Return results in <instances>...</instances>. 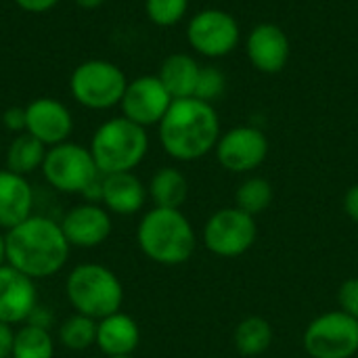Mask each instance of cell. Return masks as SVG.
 <instances>
[{"label": "cell", "instance_id": "cell-29", "mask_svg": "<svg viewBox=\"0 0 358 358\" xmlns=\"http://www.w3.org/2000/svg\"><path fill=\"white\" fill-rule=\"evenodd\" d=\"M338 310L358 319V277L346 279L338 289Z\"/></svg>", "mask_w": 358, "mask_h": 358}, {"label": "cell", "instance_id": "cell-22", "mask_svg": "<svg viewBox=\"0 0 358 358\" xmlns=\"http://www.w3.org/2000/svg\"><path fill=\"white\" fill-rule=\"evenodd\" d=\"M46 151H48L46 145H42L31 134L21 132L6 147V153H4L6 170H10L15 174H21V176H27V174H31V172L42 168Z\"/></svg>", "mask_w": 358, "mask_h": 358}, {"label": "cell", "instance_id": "cell-36", "mask_svg": "<svg viewBox=\"0 0 358 358\" xmlns=\"http://www.w3.org/2000/svg\"><path fill=\"white\" fill-rule=\"evenodd\" d=\"M105 358H134V357L130 355V357H105Z\"/></svg>", "mask_w": 358, "mask_h": 358}, {"label": "cell", "instance_id": "cell-18", "mask_svg": "<svg viewBox=\"0 0 358 358\" xmlns=\"http://www.w3.org/2000/svg\"><path fill=\"white\" fill-rule=\"evenodd\" d=\"M34 189L27 176L0 170V229L10 231L31 216Z\"/></svg>", "mask_w": 358, "mask_h": 358}, {"label": "cell", "instance_id": "cell-11", "mask_svg": "<svg viewBox=\"0 0 358 358\" xmlns=\"http://www.w3.org/2000/svg\"><path fill=\"white\" fill-rule=\"evenodd\" d=\"M214 153L224 170L233 174H250L264 164L268 155V138L256 126H235L220 134Z\"/></svg>", "mask_w": 358, "mask_h": 358}, {"label": "cell", "instance_id": "cell-33", "mask_svg": "<svg viewBox=\"0 0 358 358\" xmlns=\"http://www.w3.org/2000/svg\"><path fill=\"white\" fill-rule=\"evenodd\" d=\"M15 342V329L6 323H0V358H10Z\"/></svg>", "mask_w": 358, "mask_h": 358}, {"label": "cell", "instance_id": "cell-35", "mask_svg": "<svg viewBox=\"0 0 358 358\" xmlns=\"http://www.w3.org/2000/svg\"><path fill=\"white\" fill-rule=\"evenodd\" d=\"M6 264V241H4V233L0 229V266Z\"/></svg>", "mask_w": 358, "mask_h": 358}, {"label": "cell", "instance_id": "cell-20", "mask_svg": "<svg viewBox=\"0 0 358 358\" xmlns=\"http://www.w3.org/2000/svg\"><path fill=\"white\" fill-rule=\"evenodd\" d=\"M201 65L197 63L195 57L187 52H174L168 55L157 71V78L170 92V96L176 99H191L195 96L197 88V78H199Z\"/></svg>", "mask_w": 358, "mask_h": 358}, {"label": "cell", "instance_id": "cell-15", "mask_svg": "<svg viewBox=\"0 0 358 358\" xmlns=\"http://www.w3.org/2000/svg\"><path fill=\"white\" fill-rule=\"evenodd\" d=\"M27 126L25 132L38 138L46 147L61 145L69 141L73 132V117L71 111L57 99L38 96L25 107Z\"/></svg>", "mask_w": 358, "mask_h": 358}, {"label": "cell", "instance_id": "cell-12", "mask_svg": "<svg viewBox=\"0 0 358 358\" xmlns=\"http://www.w3.org/2000/svg\"><path fill=\"white\" fill-rule=\"evenodd\" d=\"M172 96L157 76H138L128 80L120 101L122 115L143 128L157 126L172 105Z\"/></svg>", "mask_w": 358, "mask_h": 358}, {"label": "cell", "instance_id": "cell-2", "mask_svg": "<svg viewBox=\"0 0 358 358\" xmlns=\"http://www.w3.org/2000/svg\"><path fill=\"white\" fill-rule=\"evenodd\" d=\"M164 151L176 162H195L216 149L220 138V117L214 105L191 99L172 101L168 113L157 124Z\"/></svg>", "mask_w": 358, "mask_h": 358}, {"label": "cell", "instance_id": "cell-26", "mask_svg": "<svg viewBox=\"0 0 358 358\" xmlns=\"http://www.w3.org/2000/svg\"><path fill=\"white\" fill-rule=\"evenodd\" d=\"M59 342L69 350H86L96 344V321L84 315H71L59 325Z\"/></svg>", "mask_w": 358, "mask_h": 358}, {"label": "cell", "instance_id": "cell-30", "mask_svg": "<svg viewBox=\"0 0 358 358\" xmlns=\"http://www.w3.org/2000/svg\"><path fill=\"white\" fill-rule=\"evenodd\" d=\"M2 124L8 132H15V134H21L25 132V126H27V117H25V107H8L4 113H2Z\"/></svg>", "mask_w": 358, "mask_h": 358}, {"label": "cell", "instance_id": "cell-5", "mask_svg": "<svg viewBox=\"0 0 358 358\" xmlns=\"http://www.w3.org/2000/svg\"><path fill=\"white\" fill-rule=\"evenodd\" d=\"M65 296L78 315L101 321L113 313H120L124 287L111 268L96 262H84L67 275Z\"/></svg>", "mask_w": 358, "mask_h": 358}, {"label": "cell", "instance_id": "cell-10", "mask_svg": "<svg viewBox=\"0 0 358 358\" xmlns=\"http://www.w3.org/2000/svg\"><path fill=\"white\" fill-rule=\"evenodd\" d=\"M241 40L237 19L222 8H201L187 23L189 46L206 59H222L231 55Z\"/></svg>", "mask_w": 358, "mask_h": 358}, {"label": "cell", "instance_id": "cell-21", "mask_svg": "<svg viewBox=\"0 0 358 358\" xmlns=\"http://www.w3.org/2000/svg\"><path fill=\"white\" fill-rule=\"evenodd\" d=\"M147 191H149V199L153 201L155 208L180 210V206L189 197V180L178 168L166 166V168H159L151 176Z\"/></svg>", "mask_w": 358, "mask_h": 358}, {"label": "cell", "instance_id": "cell-13", "mask_svg": "<svg viewBox=\"0 0 358 358\" xmlns=\"http://www.w3.org/2000/svg\"><path fill=\"white\" fill-rule=\"evenodd\" d=\"M61 231L71 248H99L111 235L113 222L111 212H107L101 203H78L61 218Z\"/></svg>", "mask_w": 358, "mask_h": 358}, {"label": "cell", "instance_id": "cell-1", "mask_svg": "<svg viewBox=\"0 0 358 358\" xmlns=\"http://www.w3.org/2000/svg\"><path fill=\"white\" fill-rule=\"evenodd\" d=\"M4 241L6 264L34 281L57 275L65 266L71 248L59 222L36 214L6 231Z\"/></svg>", "mask_w": 358, "mask_h": 358}, {"label": "cell", "instance_id": "cell-9", "mask_svg": "<svg viewBox=\"0 0 358 358\" xmlns=\"http://www.w3.org/2000/svg\"><path fill=\"white\" fill-rule=\"evenodd\" d=\"M256 239V218L235 206L214 212L203 224V245L218 258H239L254 248Z\"/></svg>", "mask_w": 358, "mask_h": 358}, {"label": "cell", "instance_id": "cell-7", "mask_svg": "<svg viewBox=\"0 0 358 358\" xmlns=\"http://www.w3.org/2000/svg\"><path fill=\"white\" fill-rule=\"evenodd\" d=\"M40 170L44 180L52 189L69 195H82L92 182L103 176L94 164L90 149L69 141L48 147Z\"/></svg>", "mask_w": 358, "mask_h": 358}, {"label": "cell", "instance_id": "cell-28", "mask_svg": "<svg viewBox=\"0 0 358 358\" xmlns=\"http://www.w3.org/2000/svg\"><path fill=\"white\" fill-rule=\"evenodd\" d=\"M224 92H227V73L216 65H201L197 88H195V99L214 105L218 99H222Z\"/></svg>", "mask_w": 358, "mask_h": 358}, {"label": "cell", "instance_id": "cell-25", "mask_svg": "<svg viewBox=\"0 0 358 358\" xmlns=\"http://www.w3.org/2000/svg\"><path fill=\"white\" fill-rule=\"evenodd\" d=\"M273 197H275V191L266 178L250 176L235 191V208L256 218L268 210V206L273 203Z\"/></svg>", "mask_w": 358, "mask_h": 358}, {"label": "cell", "instance_id": "cell-37", "mask_svg": "<svg viewBox=\"0 0 358 358\" xmlns=\"http://www.w3.org/2000/svg\"><path fill=\"white\" fill-rule=\"evenodd\" d=\"M0 157H2V145H0Z\"/></svg>", "mask_w": 358, "mask_h": 358}, {"label": "cell", "instance_id": "cell-8", "mask_svg": "<svg viewBox=\"0 0 358 358\" xmlns=\"http://www.w3.org/2000/svg\"><path fill=\"white\" fill-rule=\"evenodd\" d=\"M302 346L310 358H355L358 355V319L331 310L308 323Z\"/></svg>", "mask_w": 358, "mask_h": 358}, {"label": "cell", "instance_id": "cell-23", "mask_svg": "<svg viewBox=\"0 0 358 358\" xmlns=\"http://www.w3.org/2000/svg\"><path fill=\"white\" fill-rule=\"evenodd\" d=\"M275 340L273 325L264 317H248L243 319L233 334L235 350L243 357H260L264 355Z\"/></svg>", "mask_w": 358, "mask_h": 358}, {"label": "cell", "instance_id": "cell-6", "mask_svg": "<svg viewBox=\"0 0 358 358\" xmlns=\"http://www.w3.org/2000/svg\"><path fill=\"white\" fill-rule=\"evenodd\" d=\"M128 78L120 65L107 59L82 61L69 78V92L73 101L92 111H105L120 107L126 92Z\"/></svg>", "mask_w": 358, "mask_h": 358}, {"label": "cell", "instance_id": "cell-34", "mask_svg": "<svg viewBox=\"0 0 358 358\" xmlns=\"http://www.w3.org/2000/svg\"><path fill=\"white\" fill-rule=\"evenodd\" d=\"M73 2L82 8H99L105 0H73Z\"/></svg>", "mask_w": 358, "mask_h": 358}, {"label": "cell", "instance_id": "cell-32", "mask_svg": "<svg viewBox=\"0 0 358 358\" xmlns=\"http://www.w3.org/2000/svg\"><path fill=\"white\" fill-rule=\"evenodd\" d=\"M61 0H15V4L25 13H46L55 8Z\"/></svg>", "mask_w": 358, "mask_h": 358}, {"label": "cell", "instance_id": "cell-4", "mask_svg": "<svg viewBox=\"0 0 358 358\" xmlns=\"http://www.w3.org/2000/svg\"><path fill=\"white\" fill-rule=\"evenodd\" d=\"M88 149L101 174L134 172L149 151V134L147 128L117 115L94 130Z\"/></svg>", "mask_w": 358, "mask_h": 358}, {"label": "cell", "instance_id": "cell-19", "mask_svg": "<svg viewBox=\"0 0 358 358\" xmlns=\"http://www.w3.org/2000/svg\"><path fill=\"white\" fill-rule=\"evenodd\" d=\"M141 344L138 323L126 313H113L96 321V344L105 357H130Z\"/></svg>", "mask_w": 358, "mask_h": 358}, {"label": "cell", "instance_id": "cell-27", "mask_svg": "<svg viewBox=\"0 0 358 358\" xmlns=\"http://www.w3.org/2000/svg\"><path fill=\"white\" fill-rule=\"evenodd\" d=\"M191 0H145L147 19L157 27H172L189 13Z\"/></svg>", "mask_w": 358, "mask_h": 358}, {"label": "cell", "instance_id": "cell-16", "mask_svg": "<svg viewBox=\"0 0 358 358\" xmlns=\"http://www.w3.org/2000/svg\"><path fill=\"white\" fill-rule=\"evenodd\" d=\"M38 308V292L34 279L19 273L10 264L0 266V323L23 325Z\"/></svg>", "mask_w": 358, "mask_h": 358}, {"label": "cell", "instance_id": "cell-17", "mask_svg": "<svg viewBox=\"0 0 358 358\" xmlns=\"http://www.w3.org/2000/svg\"><path fill=\"white\" fill-rule=\"evenodd\" d=\"M149 191L134 172L103 174L101 178V206L117 216L138 214L147 203Z\"/></svg>", "mask_w": 358, "mask_h": 358}, {"label": "cell", "instance_id": "cell-14", "mask_svg": "<svg viewBox=\"0 0 358 358\" xmlns=\"http://www.w3.org/2000/svg\"><path fill=\"white\" fill-rule=\"evenodd\" d=\"M245 55L254 69L262 73H279L292 57V42L277 23H258L245 38Z\"/></svg>", "mask_w": 358, "mask_h": 358}, {"label": "cell", "instance_id": "cell-31", "mask_svg": "<svg viewBox=\"0 0 358 358\" xmlns=\"http://www.w3.org/2000/svg\"><path fill=\"white\" fill-rule=\"evenodd\" d=\"M342 208H344V214L358 224V182L348 187V191L344 193V199H342Z\"/></svg>", "mask_w": 358, "mask_h": 358}, {"label": "cell", "instance_id": "cell-24", "mask_svg": "<svg viewBox=\"0 0 358 358\" xmlns=\"http://www.w3.org/2000/svg\"><path fill=\"white\" fill-rule=\"evenodd\" d=\"M55 357V342L46 327L23 323L15 331L13 355L10 358H52Z\"/></svg>", "mask_w": 358, "mask_h": 358}, {"label": "cell", "instance_id": "cell-3", "mask_svg": "<svg viewBox=\"0 0 358 358\" xmlns=\"http://www.w3.org/2000/svg\"><path fill=\"white\" fill-rule=\"evenodd\" d=\"M136 241L141 252L164 266H178L191 260L197 248V237L191 220L172 208H151L143 214Z\"/></svg>", "mask_w": 358, "mask_h": 358}]
</instances>
